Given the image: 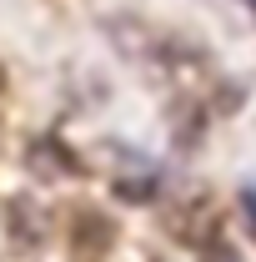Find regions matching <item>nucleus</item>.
Here are the masks:
<instances>
[{"mask_svg": "<svg viewBox=\"0 0 256 262\" xmlns=\"http://www.w3.org/2000/svg\"><path fill=\"white\" fill-rule=\"evenodd\" d=\"M10 227H15V237H20V242H40V237H45L40 212H35V207H25V202H10Z\"/></svg>", "mask_w": 256, "mask_h": 262, "instance_id": "obj_1", "label": "nucleus"}, {"mask_svg": "<svg viewBox=\"0 0 256 262\" xmlns=\"http://www.w3.org/2000/svg\"><path fill=\"white\" fill-rule=\"evenodd\" d=\"M241 207H246V217H251V227H256V192H241Z\"/></svg>", "mask_w": 256, "mask_h": 262, "instance_id": "obj_2", "label": "nucleus"}, {"mask_svg": "<svg viewBox=\"0 0 256 262\" xmlns=\"http://www.w3.org/2000/svg\"><path fill=\"white\" fill-rule=\"evenodd\" d=\"M246 5H251V10H256V0H246Z\"/></svg>", "mask_w": 256, "mask_h": 262, "instance_id": "obj_3", "label": "nucleus"}]
</instances>
